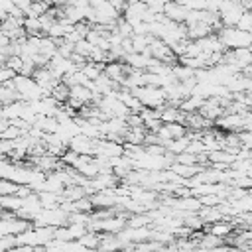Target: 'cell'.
<instances>
[{
	"instance_id": "5b68a950",
	"label": "cell",
	"mask_w": 252,
	"mask_h": 252,
	"mask_svg": "<svg viewBox=\"0 0 252 252\" xmlns=\"http://www.w3.org/2000/svg\"><path fill=\"white\" fill-rule=\"evenodd\" d=\"M69 148L77 154H83V156H93L94 154V138L79 132V136H71L69 138Z\"/></svg>"
},
{
	"instance_id": "277c9868",
	"label": "cell",
	"mask_w": 252,
	"mask_h": 252,
	"mask_svg": "<svg viewBox=\"0 0 252 252\" xmlns=\"http://www.w3.org/2000/svg\"><path fill=\"white\" fill-rule=\"evenodd\" d=\"M242 14H244V6L238 0H224L220 10H219L222 26H236V22L240 20Z\"/></svg>"
},
{
	"instance_id": "8fae6325",
	"label": "cell",
	"mask_w": 252,
	"mask_h": 252,
	"mask_svg": "<svg viewBox=\"0 0 252 252\" xmlns=\"http://www.w3.org/2000/svg\"><path fill=\"white\" fill-rule=\"evenodd\" d=\"M236 28L252 32V10H244V14L240 16V20L236 22Z\"/></svg>"
},
{
	"instance_id": "9a60e30c",
	"label": "cell",
	"mask_w": 252,
	"mask_h": 252,
	"mask_svg": "<svg viewBox=\"0 0 252 252\" xmlns=\"http://www.w3.org/2000/svg\"><path fill=\"white\" fill-rule=\"evenodd\" d=\"M6 59H8V55H6V53L0 49V65H6Z\"/></svg>"
},
{
	"instance_id": "30bf717a",
	"label": "cell",
	"mask_w": 252,
	"mask_h": 252,
	"mask_svg": "<svg viewBox=\"0 0 252 252\" xmlns=\"http://www.w3.org/2000/svg\"><path fill=\"white\" fill-rule=\"evenodd\" d=\"M163 124H165V128L169 130L171 138H181V136L187 134V130H185V126H183L181 122H163Z\"/></svg>"
},
{
	"instance_id": "4fadbf2b",
	"label": "cell",
	"mask_w": 252,
	"mask_h": 252,
	"mask_svg": "<svg viewBox=\"0 0 252 252\" xmlns=\"http://www.w3.org/2000/svg\"><path fill=\"white\" fill-rule=\"evenodd\" d=\"M220 236H217V234H211L209 232V236H203V240H201V246H205V248H215V246H219L220 244Z\"/></svg>"
},
{
	"instance_id": "52a82bcc",
	"label": "cell",
	"mask_w": 252,
	"mask_h": 252,
	"mask_svg": "<svg viewBox=\"0 0 252 252\" xmlns=\"http://www.w3.org/2000/svg\"><path fill=\"white\" fill-rule=\"evenodd\" d=\"M215 122L220 128H228V130H236V128L246 126V120L242 116H236V114H230V116H224V118H217Z\"/></svg>"
},
{
	"instance_id": "7a4b0ae2",
	"label": "cell",
	"mask_w": 252,
	"mask_h": 252,
	"mask_svg": "<svg viewBox=\"0 0 252 252\" xmlns=\"http://www.w3.org/2000/svg\"><path fill=\"white\" fill-rule=\"evenodd\" d=\"M219 39L224 47L236 49V47H250L252 45V32L240 30L236 26H224L219 32Z\"/></svg>"
},
{
	"instance_id": "6da1fadb",
	"label": "cell",
	"mask_w": 252,
	"mask_h": 252,
	"mask_svg": "<svg viewBox=\"0 0 252 252\" xmlns=\"http://www.w3.org/2000/svg\"><path fill=\"white\" fill-rule=\"evenodd\" d=\"M14 85L18 89V93L22 94V100H28V102H33V100H39L43 96H47L45 89L33 79V77H28V75H22V73H16L14 77Z\"/></svg>"
},
{
	"instance_id": "2e32d148",
	"label": "cell",
	"mask_w": 252,
	"mask_h": 252,
	"mask_svg": "<svg viewBox=\"0 0 252 252\" xmlns=\"http://www.w3.org/2000/svg\"><path fill=\"white\" fill-rule=\"evenodd\" d=\"M238 2H240V0H238Z\"/></svg>"
},
{
	"instance_id": "3957f363",
	"label": "cell",
	"mask_w": 252,
	"mask_h": 252,
	"mask_svg": "<svg viewBox=\"0 0 252 252\" xmlns=\"http://www.w3.org/2000/svg\"><path fill=\"white\" fill-rule=\"evenodd\" d=\"M144 106H150V108H159L163 106L165 102V91L161 87H154V85H140V87H134L130 89Z\"/></svg>"
},
{
	"instance_id": "ba28073f",
	"label": "cell",
	"mask_w": 252,
	"mask_h": 252,
	"mask_svg": "<svg viewBox=\"0 0 252 252\" xmlns=\"http://www.w3.org/2000/svg\"><path fill=\"white\" fill-rule=\"evenodd\" d=\"M207 230H209L211 234H217V236H220V238H226V236L232 232V224L222 222V220H215Z\"/></svg>"
},
{
	"instance_id": "9c48e42d",
	"label": "cell",
	"mask_w": 252,
	"mask_h": 252,
	"mask_svg": "<svg viewBox=\"0 0 252 252\" xmlns=\"http://www.w3.org/2000/svg\"><path fill=\"white\" fill-rule=\"evenodd\" d=\"M93 43L87 39V37H83V39H79L77 43H75V53H79V55H83V57H91V53H93Z\"/></svg>"
},
{
	"instance_id": "7c38bea8",
	"label": "cell",
	"mask_w": 252,
	"mask_h": 252,
	"mask_svg": "<svg viewBox=\"0 0 252 252\" xmlns=\"http://www.w3.org/2000/svg\"><path fill=\"white\" fill-rule=\"evenodd\" d=\"M6 67H10L12 71L20 73L22 67H24V59H22V55H10V57L6 59Z\"/></svg>"
},
{
	"instance_id": "8992f818",
	"label": "cell",
	"mask_w": 252,
	"mask_h": 252,
	"mask_svg": "<svg viewBox=\"0 0 252 252\" xmlns=\"http://www.w3.org/2000/svg\"><path fill=\"white\" fill-rule=\"evenodd\" d=\"M163 14H165L169 20L177 22V24H185L187 14H189V8H187L185 4H177L175 0H171V2H167V4H165Z\"/></svg>"
},
{
	"instance_id": "5bb4252c",
	"label": "cell",
	"mask_w": 252,
	"mask_h": 252,
	"mask_svg": "<svg viewBox=\"0 0 252 252\" xmlns=\"http://www.w3.org/2000/svg\"><path fill=\"white\" fill-rule=\"evenodd\" d=\"M240 4L244 6V10H252V0H240Z\"/></svg>"
}]
</instances>
